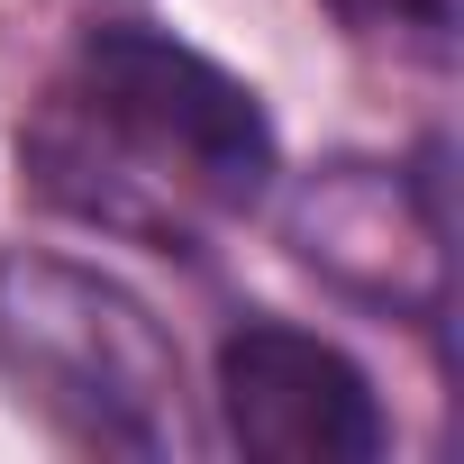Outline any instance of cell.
Masks as SVG:
<instances>
[{"label":"cell","instance_id":"cell-1","mask_svg":"<svg viewBox=\"0 0 464 464\" xmlns=\"http://www.w3.org/2000/svg\"><path fill=\"white\" fill-rule=\"evenodd\" d=\"M28 182L146 246H191V218L256 209L283 173L265 101L164 28H101L28 128Z\"/></svg>","mask_w":464,"mask_h":464},{"label":"cell","instance_id":"cell-2","mask_svg":"<svg viewBox=\"0 0 464 464\" xmlns=\"http://www.w3.org/2000/svg\"><path fill=\"white\" fill-rule=\"evenodd\" d=\"M0 373L73 446L146 455V464H173L200 446L182 346L101 265L37 256V246L0 256Z\"/></svg>","mask_w":464,"mask_h":464},{"label":"cell","instance_id":"cell-3","mask_svg":"<svg viewBox=\"0 0 464 464\" xmlns=\"http://www.w3.org/2000/svg\"><path fill=\"white\" fill-rule=\"evenodd\" d=\"M218 428L256 464H373L382 401L364 364L292 319H246L218 337Z\"/></svg>","mask_w":464,"mask_h":464},{"label":"cell","instance_id":"cell-4","mask_svg":"<svg viewBox=\"0 0 464 464\" xmlns=\"http://www.w3.org/2000/svg\"><path fill=\"white\" fill-rule=\"evenodd\" d=\"M292 246L382 310H437L446 301V209L392 164H328L292 200Z\"/></svg>","mask_w":464,"mask_h":464},{"label":"cell","instance_id":"cell-5","mask_svg":"<svg viewBox=\"0 0 464 464\" xmlns=\"http://www.w3.org/2000/svg\"><path fill=\"white\" fill-rule=\"evenodd\" d=\"M401 19L428 37V55H446V46H455V0H401Z\"/></svg>","mask_w":464,"mask_h":464},{"label":"cell","instance_id":"cell-6","mask_svg":"<svg viewBox=\"0 0 464 464\" xmlns=\"http://www.w3.org/2000/svg\"><path fill=\"white\" fill-rule=\"evenodd\" d=\"M328 10H337V19H346V28H382V19H392V10H401V0H328Z\"/></svg>","mask_w":464,"mask_h":464}]
</instances>
